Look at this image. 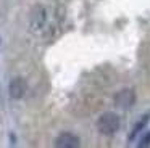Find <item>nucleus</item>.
I'll return each mask as SVG.
<instances>
[{
  "label": "nucleus",
  "instance_id": "nucleus-1",
  "mask_svg": "<svg viewBox=\"0 0 150 148\" xmlns=\"http://www.w3.org/2000/svg\"><path fill=\"white\" fill-rule=\"evenodd\" d=\"M98 132L103 135H111L120 129V118H118L116 113H103V114L98 118L97 122Z\"/></svg>",
  "mask_w": 150,
  "mask_h": 148
},
{
  "label": "nucleus",
  "instance_id": "nucleus-2",
  "mask_svg": "<svg viewBox=\"0 0 150 148\" xmlns=\"http://www.w3.org/2000/svg\"><path fill=\"white\" fill-rule=\"evenodd\" d=\"M136 103V92L132 89H123L115 95V105L120 108H131Z\"/></svg>",
  "mask_w": 150,
  "mask_h": 148
},
{
  "label": "nucleus",
  "instance_id": "nucleus-3",
  "mask_svg": "<svg viewBox=\"0 0 150 148\" xmlns=\"http://www.w3.org/2000/svg\"><path fill=\"white\" fill-rule=\"evenodd\" d=\"M8 92H10V97L15 100H20L26 95L28 92V84L23 77H15V79L10 80V85H8Z\"/></svg>",
  "mask_w": 150,
  "mask_h": 148
},
{
  "label": "nucleus",
  "instance_id": "nucleus-4",
  "mask_svg": "<svg viewBox=\"0 0 150 148\" xmlns=\"http://www.w3.org/2000/svg\"><path fill=\"white\" fill-rule=\"evenodd\" d=\"M29 24L33 31H39L40 27H44V24H45V10H44V6L36 5L33 8L29 16Z\"/></svg>",
  "mask_w": 150,
  "mask_h": 148
},
{
  "label": "nucleus",
  "instance_id": "nucleus-5",
  "mask_svg": "<svg viewBox=\"0 0 150 148\" xmlns=\"http://www.w3.org/2000/svg\"><path fill=\"white\" fill-rule=\"evenodd\" d=\"M81 145L79 138L69 132H63L55 138V147L57 148H78Z\"/></svg>",
  "mask_w": 150,
  "mask_h": 148
},
{
  "label": "nucleus",
  "instance_id": "nucleus-6",
  "mask_svg": "<svg viewBox=\"0 0 150 148\" xmlns=\"http://www.w3.org/2000/svg\"><path fill=\"white\" fill-rule=\"evenodd\" d=\"M149 119H150V114L147 113V114H144L142 118L139 119V122H136V125H134V129H132V134H131V138H134L137 134H139L140 130H142L144 127L147 125V122H149Z\"/></svg>",
  "mask_w": 150,
  "mask_h": 148
},
{
  "label": "nucleus",
  "instance_id": "nucleus-7",
  "mask_svg": "<svg viewBox=\"0 0 150 148\" xmlns=\"http://www.w3.org/2000/svg\"><path fill=\"white\" fill-rule=\"evenodd\" d=\"M139 148H145V147H150V132H147L145 135H144L142 138H140L139 145H137Z\"/></svg>",
  "mask_w": 150,
  "mask_h": 148
}]
</instances>
